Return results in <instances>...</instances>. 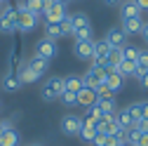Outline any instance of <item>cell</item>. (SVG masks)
<instances>
[{
  "instance_id": "1f68e13d",
  "label": "cell",
  "mask_w": 148,
  "mask_h": 146,
  "mask_svg": "<svg viewBox=\"0 0 148 146\" xmlns=\"http://www.w3.org/2000/svg\"><path fill=\"white\" fill-rule=\"evenodd\" d=\"M59 99H61L66 106H75V104H78V92H68V90H66Z\"/></svg>"
},
{
  "instance_id": "ffe728a7",
  "label": "cell",
  "mask_w": 148,
  "mask_h": 146,
  "mask_svg": "<svg viewBox=\"0 0 148 146\" xmlns=\"http://www.w3.org/2000/svg\"><path fill=\"white\" fill-rule=\"evenodd\" d=\"M122 50H118V47H113L110 50V54H108V61H106V68H115L118 71V66L122 64Z\"/></svg>"
},
{
  "instance_id": "f1b7e54d",
  "label": "cell",
  "mask_w": 148,
  "mask_h": 146,
  "mask_svg": "<svg viewBox=\"0 0 148 146\" xmlns=\"http://www.w3.org/2000/svg\"><path fill=\"white\" fill-rule=\"evenodd\" d=\"M24 5H26V10H28V12L42 17V3H40V0H24Z\"/></svg>"
},
{
  "instance_id": "60d3db41",
  "label": "cell",
  "mask_w": 148,
  "mask_h": 146,
  "mask_svg": "<svg viewBox=\"0 0 148 146\" xmlns=\"http://www.w3.org/2000/svg\"><path fill=\"white\" fill-rule=\"evenodd\" d=\"M141 35H143V40H148V24H143V31H141Z\"/></svg>"
},
{
  "instance_id": "4dcf8cb0",
  "label": "cell",
  "mask_w": 148,
  "mask_h": 146,
  "mask_svg": "<svg viewBox=\"0 0 148 146\" xmlns=\"http://www.w3.org/2000/svg\"><path fill=\"white\" fill-rule=\"evenodd\" d=\"M73 38H75V40H94V38H92V26H85V28L75 31Z\"/></svg>"
},
{
  "instance_id": "f35d334b",
  "label": "cell",
  "mask_w": 148,
  "mask_h": 146,
  "mask_svg": "<svg viewBox=\"0 0 148 146\" xmlns=\"http://www.w3.org/2000/svg\"><path fill=\"white\" fill-rule=\"evenodd\" d=\"M139 146H148V134L141 132V139H139Z\"/></svg>"
},
{
  "instance_id": "7402d4cb",
  "label": "cell",
  "mask_w": 148,
  "mask_h": 146,
  "mask_svg": "<svg viewBox=\"0 0 148 146\" xmlns=\"http://www.w3.org/2000/svg\"><path fill=\"white\" fill-rule=\"evenodd\" d=\"M64 80H66V90H68V92H80V90L85 87L82 76H68V78H64Z\"/></svg>"
},
{
  "instance_id": "7bdbcfd3",
  "label": "cell",
  "mask_w": 148,
  "mask_h": 146,
  "mask_svg": "<svg viewBox=\"0 0 148 146\" xmlns=\"http://www.w3.org/2000/svg\"><path fill=\"white\" fill-rule=\"evenodd\" d=\"M59 3H64V5H66V3H68V0H59Z\"/></svg>"
},
{
  "instance_id": "8d00e7d4",
  "label": "cell",
  "mask_w": 148,
  "mask_h": 146,
  "mask_svg": "<svg viewBox=\"0 0 148 146\" xmlns=\"http://www.w3.org/2000/svg\"><path fill=\"white\" fill-rule=\"evenodd\" d=\"M7 127H12V123H10V120H0V137H3V132L7 130Z\"/></svg>"
},
{
  "instance_id": "8992f818",
  "label": "cell",
  "mask_w": 148,
  "mask_h": 146,
  "mask_svg": "<svg viewBox=\"0 0 148 146\" xmlns=\"http://www.w3.org/2000/svg\"><path fill=\"white\" fill-rule=\"evenodd\" d=\"M38 21H40L38 14H33L28 10H24V12L16 10V31H33L38 26Z\"/></svg>"
},
{
  "instance_id": "44dd1931",
  "label": "cell",
  "mask_w": 148,
  "mask_h": 146,
  "mask_svg": "<svg viewBox=\"0 0 148 146\" xmlns=\"http://www.w3.org/2000/svg\"><path fill=\"white\" fill-rule=\"evenodd\" d=\"M26 64H28V66H31L33 71H38L40 76H42V73L47 71V66H49V61H47V59H42V57H35V54H33V57H31V59H28Z\"/></svg>"
},
{
  "instance_id": "ba28073f",
  "label": "cell",
  "mask_w": 148,
  "mask_h": 146,
  "mask_svg": "<svg viewBox=\"0 0 148 146\" xmlns=\"http://www.w3.org/2000/svg\"><path fill=\"white\" fill-rule=\"evenodd\" d=\"M110 50H113V47H110L106 40H94V57H92V66H106Z\"/></svg>"
},
{
  "instance_id": "5b68a950",
  "label": "cell",
  "mask_w": 148,
  "mask_h": 146,
  "mask_svg": "<svg viewBox=\"0 0 148 146\" xmlns=\"http://www.w3.org/2000/svg\"><path fill=\"white\" fill-rule=\"evenodd\" d=\"M80 127H82V118H80V116L68 113V116L61 118V132H64L66 137H78V134H80Z\"/></svg>"
},
{
  "instance_id": "6da1fadb",
  "label": "cell",
  "mask_w": 148,
  "mask_h": 146,
  "mask_svg": "<svg viewBox=\"0 0 148 146\" xmlns=\"http://www.w3.org/2000/svg\"><path fill=\"white\" fill-rule=\"evenodd\" d=\"M64 92H66V80L59 78V76H52V78L45 80V85H42V90H40V97H42L45 101H57Z\"/></svg>"
},
{
  "instance_id": "f546056e",
  "label": "cell",
  "mask_w": 148,
  "mask_h": 146,
  "mask_svg": "<svg viewBox=\"0 0 148 146\" xmlns=\"http://www.w3.org/2000/svg\"><path fill=\"white\" fill-rule=\"evenodd\" d=\"M59 28H61V35H73V21H71V14H66L64 19L59 21Z\"/></svg>"
},
{
  "instance_id": "7a4b0ae2",
  "label": "cell",
  "mask_w": 148,
  "mask_h": 146,
  "mask_svg": "<svg viewBox=\"0 0 148 146\" xmlns=\"http://www.w3.org/2000/svg\"><path fill=\"white\" fill-rule=\"evenodd\" d=\"M106 73H108V68L106 66H92V68H87L85 73H82V83H85V87H99V85H103L106 83Z\"/></svg>"
},
{
  "instance_id": "b9f144b4",
  "label": "cell",
  "mask_w": 148,
  "mask_h": 146,
  "mask_svg": "<svg viewBox=\"0 0 148 146\" xmlns=\"http://www.w3.org/2000/svg\"><path fill=\"white\" fill-rule=\"evenodd\" d=\"M103 3H106V5H120L122 0H103Z\"/></svg>"
},
{
  "instance_id": "ac0fdd59",
  "label": "cell",
  "mask_w": 148,
  "mask_h": 146,
  "mask_svg": "<svg viewBox=\"0 0 148 146\" xmlns=\"http://www.w3.org/2000/svg\"><path fill=\"white\" fill-rule=\"evenodd\" d=\"M21 144V134L14 130V127H7L0 137V146H19Z\"/></svg>"
},
{
  "instance_id": "3957f363",
  "label": "cell",
  "mask_w": 148,
  "mask_h": 146,
  "mask_svg": "<svg viewBox=\"0 0 148 146\" xmlns=\"http://www.w3.org/2000/svg\"><path fill=\"white\" fill-rule=\"evenodd\" d=\"M0 31H3V33L16 31V7H12L7 3H5L3 10H0Z\"/></svg>"
},
{
  "instance_id": "e575fe53",
  "label": "cell",
  "mask_w": 148,
  "mask_h": 146,
  "mask_svg": "<svg viewBox=\"0 0 148 146\" xmlns=\"http://www.w3.org/2000/svg\"><path fill=\"white\" fill-rule=\"evenodd\" d=\"M136 130H141L143 134H148V118H141V120L136 123Z\"/></svg>"
},
{
  "instance_id": "5bb4252c",
  "label": "cell",
  "mask_w": 148,
  "mask_h": 146,
  "mask_svg": "<svg viewBox=\"0 0 148 146\" xmlns=\"http://www.w3.org/2000/svg\"><path fill=\"white\" fill-rule=\"evenodd\" d=\"M106 85L113 90V92H118V90H122V85H125V76L118 73L115 68H108V73H106Z\"/></svg>"
},
{
  "instance_id": "484cf974",
  "label": "cell",
  "mask_w": 148,
  "mask_h": 146,
  "mask_svg": "<svg viewBox=\"0 0 148 146\" xmlns=\"http://www.w3.org/2000/svg\"><path fill=\"white\" fill-rule=\"evenodd\" d=\"M139 54H141V50L134 47V45H125V47H122V57H125V61H136Z\"/></svg>"
},
{
  "instance_id": "83f0119b",
  "label": "cell",
  "mask_w": 148,
  "mask_h": 146,
  "mask_svg": "<svg viewBox=\"0 0 148 146\" xmlns=\"http://www.w3.org/2000/svg\"><path fill=\"white\" fill-rule=\"evenodd\" d=\"M45 38H49V40H59V38H61V28H59V24H45Z\"/></svg>"
},
{
  "instance_id": "d4e9b609",
  "label": "cell",
  "mask_w": 148,
  "mask_h": 146,
  "mask_svg": "<svg viewBox=\"0 0 148 146\" xmlns=\"http://www.w3.org/2000/svg\"><path fill=\"white\" fill-rule=\"evenodd\" d=\"M139 139H141V130H136V127L125 130V141H127L129 146H139Z\"/></svg>"
},
{
  "instance_id": "603a6c76",
  "label": "cell",
  "mask_w": 148,
  "mask_h": 146,
  "mask_svg": "<svg viewBox=\"0 0 148 146\" xmlns=\"http://www.w3.org/2000/svg\"><path fill=\"white\" fill-rule=\"evenodd\" d=\"M71 21H73V33H75V31H80V28H85V26H92V24H89V19H87L82 12L71 14Z\"/></svg>"
},
{
  "instance_id": "9c48e42d",
  "label": "cell",
  "mask_w": 148,
  "mask_h": 146,
  "mask_svg": "<svg viewBox=\"0 0 148 146\" xmlns=\"http://www.w3.org/2000/svg\"><path fill=\"white\" fill-rule=\"evenodd\" d=\"M110 47H118V50H122L125 47V43H127V33L122 31V26H113V28H108V33H106V38H103Z\"/></svg>"
},
{
  "instance_id": "bcb514c9",
  "label": "cell",
  "mask_w": 148,
  "mask_h": 146,
  "mask_svg": "<svg viewBox=\"0 0 148 146\" xmlns=\"http://www.w3.org/2000/svg\"><path fill=\"white\" fill-rule=\"evenodd\" d=\"M3 3H7V0H3Z\"/></svg>"
},
{
  "instance_id": "f6af8a7d",
  "label": "cell",
  "mask_w": 148,
  "mask_h": 146,
  "mask_svg": "<svg viewBox=\"0 0 148 146\" xmlns=\"http://www.w3.org/2000/svg\"><path fill=\"white\" fill-rule=\"evenodd\" d=\"M120 146H129V144H120Z\"/></svg>"
},
{
  "instance_id": "e0dca14e",
  "label": "cell",
  "mask_w": 148,
  "mask_h": 146,
  "mask_svg": "<svg viewBox=\"0 0 148 146\" xmlns=\"http://www.w3.org/2000/svg\"><path fill=\"white\" fill-rule=\"evenodd\" d=\"M120 17H122V19L141 17V10H139V5L134 3V0H125V3H120Z\"/></svg>"
},
{
  "instance_id": "d590c367",
  "label": "cell",
  "mask_w": 148,
  "mask_h": 146,
  "mask_svg": "<svg viewBox=\"0 0 148 146\" xmlns=\"http://www.w3.org/2000/svg\"><path fill=\"white\" fill-rule=\"evenodd\" d=\"M139 108H141V118H148V101H139Z\"/></svg>"
},
{
  "instance_id": "4316f807",
  "label": "cell",
  "mask_w": 148,
  "mask_h": 146,
  "mask_svg": "<svg viewBox=\"0 0 148 146\" xmlns=\"http://www.w3.org/2000/svg\"><path fill=\"white\" fill-rule=\"evenodd\" d=\"M97 99H99V101H106V99H115V92H113V90H110V87L103 83V85H99V87H97Z\"/></svg>"
},
{
  "instance_id": "836d02e7",
  "label": "cell",
  "mask_w": 148,
  "mask_h": 146,
  "mask_svg": "<svg viewBox=\"0 0 148 146\" xmlns=\"http://www.w3.org/2000/svg\"><path fill=\"white\" fill-rule=\"evenodd\" d=\"M122 141L118 139V134H106V146H120Z\"/></svg>"
},
{
  "instance_id": "52a82bcc",
  "label": "cell",
  "mask_w": 148,
  "mask_h": 146,
  "mask_svg": "<svg viewBox=\"0 0 148 146\" xmlns=\"http://www.w3.org/2000/svg\"><path fill=\"white\" fill-rule=\"evenodd\" d=\"M42 17H45V24H59L66 17V5L59 3V0H54V3L42 12Z\"/></svg>"
},
{
  "instance_id": "d6a6232c",
  "label": "cell",
  "mask_w": 148,
  "mask_h": 146,
  "mask_svg": "<svg viewBox=\"0 0 148 146\" xmlns=\"http://www.w3.org/2000/svg\"><path fill=\"white\" fill-rule=\"evenodd\" d=\"M92 146H106V134L103 132H97V137L92 139Z\"/></svg>"
},
{
  "instance_id": "cb8c5ba5",
  "label": "cell",
  "mask_w": 148,
  "mask_h": 146,
  "mask_svg": "<svg viewBox=\"0 0 148 146\" xmlns=\"http://www.w3.org/2000/svg\"><path fill=\"white\" fill-rule=\"evenodd\" d=\"M118 73H122L125 78L136 76V61H125V59H122V64L118 66Z\"/></svg>"
},
{
  "instance_id": "4fadbf2b",
  "label": "cell",
  "mask_w": 148,
  "mask_h": 146,
  "mask_svg": "<svg viewBox=\"0 0 148 146\" xmlns=\"http://www.w3.org/2000/svg\"><path fill=\"white\" fill-rule=\"evenodd\" d=\"M16 76H19V80H21V85H31V83H35V80H40L42 76L38 71H33L28 64H24L19 71H16Z\"/></svg>"
},
{
  "instance_id": "ab89813d",
  "label": "cell",
  "mask_w": 148,
  "mask_h": 146,
  "mask_svg": "<svg viewBox=\"0 0 148 146\" xmlns=\"http://www.w3.org/2000/svg\"><path fill=\"white\" fill-rule=\"evenodd\" d=\"M139 83H141V85H143V90H148V73H146V76H143V78H141V80H139Z\"/></svg>"
},
{
  "instance_id": "2e32d148",
  "label": "cell",
  "mask_w": 148,
  "mask_h": 146,
  "mask_svg": "<svg viewBox=\"0 0 148 146\" xmlns=\"http://www.w3.org/2000/svg\"><path fill=\"white\" fill-rule=\"evenodd\" d=\"M122 31L127 35H136L143 31V21H141V17H132V19H122Z\"/></svg>"
},
{
  "instance_id": "ee69618b",
  "label": "cell",
  "mask_w": 148,
  "mask_h": 146,
  "mask_svg": "<svg viewBox=\"0 0 148 146\" xmlns=\"http://www.w3.org/2000/svg\"><path fill=\"white\" fill-rule=\"evenodd\" d=\"M33 146H42V144H33Z\"/></svg>"
},
{
  "instance_id": "30bf717a",
  "label": "cell",
  "mask_w": 148,
  "mask_h": 146,
  "mask_svg": "<svg viewBox=\"0 0 148 146\" xmlns=\"http://www.w3.org/2000/svg\"><path fill=\"white\" fill-rule=\"evenodd\" d=\"M73 52H75L78 59H82V61H92V57H94V40H75V47H73Z\"/></svg>"
},
{
  "instance_id": "8fae6325",
  "label": "cell",
  "mask_w": 148,
  "mask_h": 146,
  "mask_svg": "<svg viewBox=\"0 0 148 146\" xmlns=\"http://www.w3.org/2000/svg\"><path fill=\"white\" fill-rule=\"evenodd\" d=\"M99 99H97V90L94 87H82L78 92V106H85V108H92Z\"/></svg>"
},
{
  "instance_id": "7c38bea8",
  "label": "cell",
  "mask_w": 148,
  "mask_h": 146,
  "mask_svg": "<svg viewBox=\"0 0 148 146\" xmlns=\"http://www.w3.org/2000/svg\"><path fill=\"white\" fill-rule=\"evenodd\" d=\"M120 130H122V127L118 125L115 113L108 116L106 120H99V123H97V132H103V134H115V132H120Z\"/></svg>"
},
{
  "instance_id": "d6986e66",
  "label": "cell",
  "mask_w": 148,
  "mask_h": 146,
  "mask_svg": "<svg viewBox=\"0 0 148 146\" xmlns=\"http://www.w3.org/2000/svg\"><path fill=\"white\" fill-rule=\"evenodd\" d=\"M118 118V125L122 127V130H129V127H136V120L132 118V113H129V108H122V111L115 113Z\"/></svg>"
},
{
  "instance_id": "7dc6e473",
  "label": "cell",
  "mask_w": 148,
  "mask_h": 146,
  "mask_svg": "<svg viewBox=\"0 0 148 146\" xmlns=\"http://www.w3.org/2000/svg\"><path fill=\"white\" fill-rule=\"evenodd\" d=\"M28 146H33V144H28Z\"/></svg>"
},
{
  "instance_id": "74e56055",
  "label": "cell",
  "mask_w": 148,
  "mask_h": 146,
  "mask_svg": "<svg viewBox=\"0 0 148 146\" xmlns=\"http://www.w3.org/2000/svg\"><path fill=\"white\" fill-rule=\"evenodd\" d=\"M134 3L139 5V10H148V0H134Z\"/></svg>"
},
{
  "instance_id": "9a60e30c",
  "label": "cell",
  "mask_w": 148,
  "mask_h": 146,
  "mask_svg": "<svg viewBox=\"0 0 148 146\" xmlns=\"http://www.w3.org/2000/svg\"><path fill=\"white\" fill-rule=\"evenodd\" d=\"M3 90L5 92H16V90H21V80H19V76H16L14 71H10V73H5L3 76Z\"/></svg>"
},
{
  "instance_id": "277c9868",
  "label": "cell",
  "mask_w": 148,
  "mask_h": 146,
  "mask_svg": "<svg viewBox=\"0 0 148 146\" xmlns=\"http://www.w3.org/2000/svg\"><path fill=\"white\" fill-rule=\"evenodd\" d=\"M57 40H49V38H40L38 43H35V57H42L47 61H52L54 57H57Z\"/></svg>"
}]
</instances>
